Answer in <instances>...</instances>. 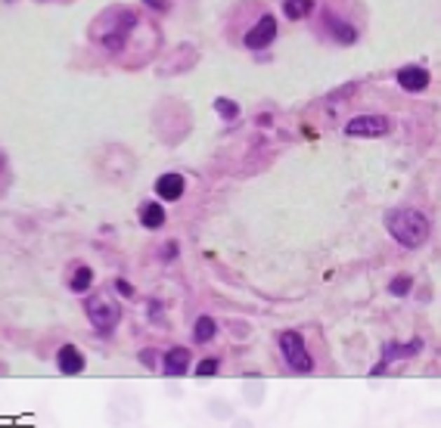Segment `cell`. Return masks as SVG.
I'll use <instances>...</instances> for the list:
<instances>
[{
  "mask_svg": "<svg viewBox=\"0 0 441 428\" xmlns=\"http://www.w3.org/2000/svg\"><path fill=\"white\" fill-rule=\"evenodd\" d=\"M184 186L186 184H184V177H180V174H175V171L162 174V177L156 180V195L162 202H177L180 195H184Z\"/></svg>",
  "mask_w": 441,
  "mask_h": 428,
  "instance_id": "7c38bea8",
  "label": "cell"
},
{
  "mask_svg": "<svg viewBox=\"0 0 441 428\" xmlns=\"http://www.w3.org/2000/svg\"><path fill=\"white\" fill-rule=\"evenodd\" d=\"M4 174H6V156L0 152V177H4Z\"/></svg>",
  "mask_w": 441,
  "mask_h": 428,
  "instance_id": "cb8c5ba5",
  "label": "cell"
},
{
  "mask_svg": "<svg viewBox=\"0 0 441 428\" xmlns=\"http://www.w3.org/2000/svg\"><path fill=\"white\" fill-rule=\"evenodd\" d=\"M215 336H218V323H215L212 317H199L196 326H193V342H196V345H208Z\"/></svg>",
  "mask_w": 441,
  "mask_h": 428,
  "instance_id": "2e32d148",
  "label": "cell"
},
{
  "mask_svg": "<svg viewBox=\"0 0 441 428\" xmlns=\"http://www.w3.org/2000/svg\"><path fill=\"white\" fill-rule=\"evenodd\" d=\"M398 84L410 93H419L429 87V71H426L423 65H404V69L398 71Z\"/></svg>",
  "mask_w": 441,
  "mask_h": 428,
  "instance_id": "8fae6325",
  "label": "cell"
},
{
  "mask_svg": "<svg viewBox=\"0 0 441 428\" xmlns=\"http://www.w3.org/2000/svg\"><path fill=\"white\" fill-rule=\"evenodd\" d=\"M215 106H218V112L224 115V118H230V121H233L236 115H240V109H236V103H230V99H218Z\"/></svg>",
  "mask_w": 441,
  "mask_h": 428,
  "instance_id": "d6986e66",
  "label": "cell"
},
{
  "mask_svg": "<svg viewBox=\"0 0 441 428\" xmlns=\"http://www.w3.org/2000/svg\"><path fill=\"white\" fill-rule=\"evenodd\" d=\"M218 369H221V360H218V357H205V360H199L193 373H196L199 379H212V375L218 373Z\"/></svg>",
  "mask_w": 441,
  "mask_h": 428,
  "instance_id": "e0dca14e",
  "label": "cell"
},
{
  "mask_svg": "<svg viewBox=\"0 0 441 428\" xmlns=\"http://www.w3.org/2000/svg\"><path fill=\"white\" fill-rule=\"evenodd\" d=\"M115 289H118V292L125 295V298H134V286H128L125 279H118V282H115Z\"/></svg>",
  "mask_w": 441,
  "mask_h": 428,
  "instance_id": "7402d4cb",
  "label": "cell"
},
{
  "mask_svg": "<svg viewBox=\"0 0 441 428\" xmlns=\"http://www.w3.org/2000/svg\"><path fill=\"white\" fill-rule=\"evenodd\" d=\"M175 251H177V245L168 242V249H165V258H175Z\"/></svg>",
  "mask_w": 441,
  "mask_h": 428,
  "instance_id": "603a6c76",
  "label": "cell"
},
{
  "mask_svg": "<svg viewBox=\"0 0 441 428\" xmlns=\"http://www.w3.org/2000/svg\"><path fill=\"white\" fill-rule=\"evenodd\" d=\"M140 223L147 230L165 227V208L158 205V202H147V205H140Z\"/></svg>",
  "mask_w": 441,
  "mask_h": 428,
  "instance_id": "4fadbf2b",
  "label": "cell"
},
{
  "mask_svg": "<svg viewBox=\"0 0 441 428\" xmlns=\"http://www.w3.org/2000/svg\"><path fill=\"white\" fill-rule=\"evenodd\" d=\"M44 4H72V0H44Z\"/></svg>",
  "mask_w": 441,
  "mask_h": 428,
  "instance_id": "d4e9b609",
  "label": "cell"
},
{
  "mask_svg": "<svg viewBox=\"0 0 441 428\" xmlns=\"http://www.w3.org/2000/svg\"><path fill=\"white\" fill-rule=\"evenodd\" d=\"M410 289H414V279H410V277H395L392 282H388V292H392L395 298H401V295H407Z\"/></svg>",
  "mask_w": 441,
  "mask_h": 428,
  "instance_id": "ac0fdd59",
  "label": "cell"
},
{
  "mask_svg": "<svg viewBox=\"0 0 441 428\" xmlns=\"http://www.w3.org/2000/svg\"><path fill=\"white\" fill-rule=\"evenodd\" d=\"M90 286H93V270L88 264H78L75 270H72V277H69V289L72 292H78V295H84Z\"/></svg>",
  "mask_w": 441,
  "mask_h": 428,
  "instance_id": "9a60e30c",
  "label": "cell"
},
{
  "mask_svg": "<svg viewBox=\"0 0 441 428\" xmlns=\"http://www.w3.org/2000/svg\"><path fill=\"white\" fill-rule=\"evenodd\" d=\"M84 314H88V320H90L93 329L103 332V336H109L115 326L121 323V308L103 292L88 295V301H84Z\"/></svg>",
  "mask_w": 441,
  "mask_h": 428,
  "instance_id": "277c9868",
  "label": "cell"
},
{
  "mask_svg": "<svg viewBox=\"0 0 441 428\" xmlns=\"http://www.w3.org/2000/svg\"><path fill=\"white\" fill-rule=\"evenodd\" d=\"M314 0H283V13H286V19H292V22H299V19H311L314 16Z\"/></svg>",
  "mask_w": 441,
  "mask_h": 428,
  "instance_id": "5bb4252c",
  "label": "cell"
},
{
  "mask_svg": "<svg viewBox=\"0 0 441 428\" xmlns=\"http://www.w3.org/2000/svg\"><path fill=\"white\" fill-rule=\"evenodd\" d=\"M386 230L392 233L395 242H401L404 249H419L429 239V217L416 208H392L386 214Z\"/></svg>",
  "mask_w": 441,
  "mask_h": 428,
  "instance_id": "7a4b0ae2",
  "label": "cell"
},
{
  "mask_svg": "<svg viewBox=\"0 0 441 428\" xmlns=\"http://www.w3.org/2000/svg\"><path fill=\"white\" fill-rule=\"evenodd\" d=\"M419 347H423V342H419V338H414L410 345H401V342H386V345H382V360L370 369V375H382V373L388 369V364H392V360L414 357V354H419Z\"/></svg>",
  "mask_w": 441,
  "mask_h": 428,
  "instance_id": "ba28073f",
  "label": "cell"
},
{
  "mask_svg": "<svg viewBox=\"0 0 441 428\" xmlns=\"http://www.w3.org/2000/svg\"><path fill=\"white\" fill-rule=\"evenodd\" d=\"M90 41L109 56H125L134 47V38L143 32L140 13L131 6H109L90 22Z\"/></svg>",
  "mask_w": 441,
  "mask_h": 428,
  "instance_id": "6da1fadb",
  "label": "cell"
},
{
  "mask_svg": "<svg viewBox=\"0 0 441 428\" xmlns=\"http://www.w3.org/2000/svg\"><path fill=\"white\" fill-rule=\"evenodd\" d=\"M348 6L323 4V10H320V28H327V38H332L336 43H354L360 34V22L351 19Z\"/></svg>",
  "mask_w": 441,
  "mask_h": 428,
  "instance_id": "3957f363",
  "label": "cell"
},
{
  "mask_svg": "<svg viewBox=\"0 0 441 428\" xmlns=\"http://www.w3.org/2000/svg\"><path fill=\"white\" fill-rule=\"evenodd\" d=\"M388 130H392V121L386 115H358L345 125L348 137H386Z\"/></svg>",
  "mask_w": 441,
  "mask_h": 428,
  "instance_id": "52a82bcc",
  "label": "cell"
},
{
  "mask_svg": "<svg viewBox=\"0 0 441 428\" xmlns=\"http://www.w3.org/2000/svg\"><path fill=\"white\" fill-rule=\"evenodd\" d=\"M84 366H88V360H84V354L78 351L75 345H62L60 351H56V369H60L62 375H81Z\"/></svg>",
  "mask_w": 441,
  "mask_h": 428,
  "instance_id": "9c48e42d",
  "label": "cell"
},
{
  "mask_svg": "<svg viewBox=\"0 0 441 428\" xmlns=\"http://www.w3.org/2000/svg\"><path fill=\"white\" fill-rule=\"evenodd\" d=\"M277 32H280L277 16H273V13H267V10H262V13H258V19L249 25V32L243 34V47H249V50H267L273 41H277Z\"/></svg>",
  "mask_w": 441,
  "mask_h": 428,
  "instance_id": "8992f818",
  "label": "cell"
},
{
  "mask_svg": "<svg viewBox=\"0 0 441 428\" xmlns=\"http://www.w3.org/2000/svg\"><path fill=\"white\" fill-rule=\"evenodd\" d=\"M162 373L165 375H186L190 373V351L186 347H171V351H165L162 357Z\"/></svg>",
  "mask_w": 441,
  "mask_h": 428,
  "instance_id": "30bf717a",
  "label": "cell"
},
{
  "mask_svg": "<svg viewBox=\"0 0 441 428\" xmlns=\"http://www.w3.org/2000/svg\"><path fill=\"white\" fill-rule=\"evenodd\" d=\"M140 364L153 369V366H156V351H140Z\"/></svg>",
  "mask_w": 441,
  "mask_h": 428,
  "instance_id": "44dd1931",
  "label": "cell"
},
{
  "mask_svg": "<svg viewBox=\"0 0 441 428\" xmlns=\"http://www.w3.org/2000/svg\"><path fill=\"white\" fill-rule=\"evenodd\" d=\"M143 6H149V10H156V13H165L171 6V0H143Z\"/></svg>",
  "mask_w": 441,
  "mask_h": 428,
  "instance_id": "ffe728a7",
  "label": "cell"
},
{
  "mask_svg": "<svg viewBox=\"0 0 441 428\" xmlns=\"http://www.w3.org/2000/svg\"><path fill=\"white\" fill-rule=\"evenodd\" d=\"M277 345H280V354H283L286 366L292 369V373H311V369H314V360H311V354H308V347H305V338H301V332H295V329L280 332Z\"/></svg>",
  "mask_w": 441,
  "mask_h": 428,
  "instance_id": "5b68a950",
  "label": "cell"
}]
</instances>
